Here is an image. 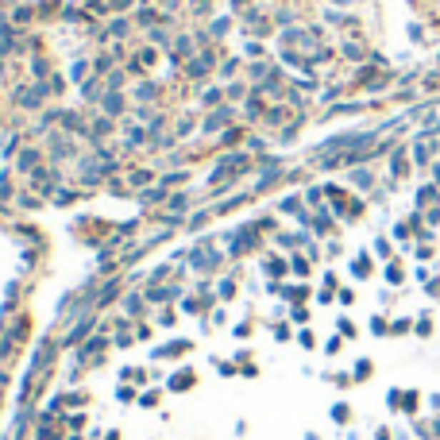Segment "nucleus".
<instances>
[{"mask_svg": "<svg viewBox=\"0 0 440 440\" xmlns=\"http://www.w3.org/2000/svg\"><path fill=\"white\" fill-rule=\"evenodd\" d=\"M228 116H232V112H228V109H216L213 116L205 120V131H220V128H224V124H228Z\"/></svg>", "mask_w": 440, "mask_h": 440, "instance_id": "f257e3e1", "label": "nucleus"}, {"mask_svg": "<svg viewBox=\"0 0 440 440\" xmlns=\"http://www.w3.org/2000/svg\"><path fill=\"white\" fill-rule=\"evenodd\" d=\"M104 112H109V116H120V112H124V97H120L116 89H112L109 97H104Z\"/></svg>", "mask_w": 440, "mask_h": 440, "instance_id": "f03ea898", "label": "nucleus"}, {"mask_svg": "<svg viewBox=\"0 0 440 440\" xmlns=\"http://www.w3.org/2000/svg\"><path fill=\"white\" fill-rule=\"evenodd\" d=\"M20 170L35 174V170H39V151H24V155H20Z\"/></svg>", "mask_w": 440, "mask_h": 440, "instance_id": "7ed1b4c3", "label": "nucleus"}, {"mask_svg": "<svg viewBox=\"0 0 440 440\" xmlns=\"http://www.w3.org/2000/svg\"><path fill=\"white\" fill-rule=\"evenodd\" d=\"M205 70H213V59H209V54H201V59H197L194 66H189V74H194V78H201Z\"/></svg>", "mask_w": 440, "mask_h": 440, "instance_id": "20e7f679", "label": "nucleus"}, {"mask_svg": "<svg viewBox=\"0 0 440 440\" xmlns=\"http://www.w3.org/2000/svg\"><path fill=\"white\" fill-rule=\"evenodd\" d=\"M81 97H85V101H97V97H101V93H97V81H85V85H81Z\"/></svg>", "mask_w": 440, "mask_h": 440, "instance_id": "39448f33", "label": "nucleus"}, {"mask_svg": "<svg viewBox=\"0 0 440 440\" xmlns=\"http://www.w3.org/2000/svg\"><path fill=\"white\" fill-rule=\"evenodd\" d=\"M155 93H159V89H155V85H147V81H143V85H139V89H136V97H143V101H151V97H155Z\"/></svg>", "mask_w": 440, "mask_h": 440, "instance_id": "423d86ee", "label": "nucleus"}, {"mask_svg": "<svg viewBox=\"0 0 440 440\" xmlns=\"http://www.w3.org/2000/svg\"><path fill=\"white\" fill-rule=\"evenodd\" d=\"M282 271H286L282 259H266V274H282Z\"/></svg>", "mask_w": 440, "mask_h": 440, "instance_id": "0eeeda50", "label": "nucleus"}, {"mask_svg": "<svg viewBox=\"0 0 440 440\" xmlns=\"http://www.w3.org/2000/svg\"><path fill=\"white\" fill-rule=\"evenodd\" d=\"M31 70H35V74H39V78H46V74H51V66H46L43 59H35V62H31Z\"/></svg>", "mask_w": 440, "mask_h": 440, "instance_id": "6e6552de", "label": "nucleus"}, {"mask_svg": "<svg viewBox=\"0 0 440 440\" xmlns=\"http://www.w3.org/2000/svg\"><path fill=\"white\" fill-rule=\"evenodd\" d=\"M224 97H232V101H236V97H244V85H240V81H232V85H228V93H224Z\"/></svg>", "mask_w": 440, "mask_h": 440, "instance_id": "1a4fd4ad", "label": "nucleus"}, {"mask_svg": "<svg viewBox=\"0 0 440 440\" xmlns=\"http://www.w3.org/2000/svg\"><path fill=\"white\" fill-rule=\"evenodd\" d=\"M4 197H12V181L0 178V201H4Z\"/></svg>", "mask_w": 440, "mask_h": 440, "instance_id": "9d476101", "label": "nucleus"}, {"mask_svg": "<svg viewBox=\"0 0 440 440\" xmlns=\"http://www.w3.org/2000/svg\"><path fill=\"white\" fill-rule=\"evenodd\" d=\"M205 104H220V89H205Z\"/></svg>", "mask_w": 440, "mask_h": 440, "instance_id": "9b49d317", "label": "nucleus"}, {"mask_svg": "<svg viewBox=\"0 0 440 440\" xmlns=\"http://www.w3.org/2000/svg\"><path fill=\"white\" fill-rule=\"evenodd\" d=\"M313 228H317V232H329V228H332V220H329V216H317V224H313Z\"/></svg>", "mask_w": 440, "mask_h": 440, "instance_id": "f8f14e48", "label": "nucleus"}, {"mask_svg": "<svg viewBox=\"0 0 440 440\" xmlns=\"http://www.w3.org/2000/svg\"><path fill=\"white\" fill-rule=\"evenodd\" d=\"M109 66H112V59H109V54H101V59H97V74H104Z\"/></svg>", "mask_w": 440, "mask_h": 440, "instance_id": "ddd939ff", "label": "nucleus"}]
</instances>
